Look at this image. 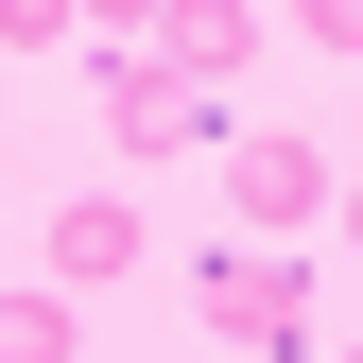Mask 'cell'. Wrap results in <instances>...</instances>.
<instances>
[{
	"instance_id": "1",
	"label": "cell",
	"mask_w": 363,
	"mask_h": 363,
	"mask_svg": "<svg viewBox=\"0 0 363 363\" xmlns=\"http://www.w3.org/2000/svg\"><path fill=\"white\" fill-rule=\"evenodd\" d=\"M191 294H208V329H225V346H311V277H294L277 242H242V259L208 242V277H191Z\"/></svg>"
},
{
	"instance_id": "3",
	"label": "cell",
	"mask_w": 363,
	"mask_h": 363,
	"mask_svg": "<svg viewBox=\"0 0 363 363\" xmlns=\"http://www.w3.org/2000/svg\"><path fill=\"white\" fill-rule=\"evenodd\" d=\"M225 208L277 242V225H311V208H329V156H311V139H225Z\"/></svg>"
},
{
	"instance_id": "8",
	"label": "cell",
	"mask_w": 363,
	"mask_h": 363,
	"mask_svg": "<svg viewBox=\"0 0 363 363\" xmlns=\"http://www.w3.org/2000/svg\"><path fill=\"white\" fill-rule=\"evenodd\" d=\"M294 35H311V52H346V69H363V0H294Z\"/></svg>"
},
{
	"instance_id": "2",
	"label": "cell",
	"mask_w": 363,
	"mask_h": 363,
	"mask_svg": "<svg viewBox=\"0 0 363 363\" xmlns=\"http://www.w3.org/2000/svg\"><path fill=\"white\" fill-rule=\"evenodd\" d=\"M156 69H173V86H208V104H225V86L259 69V0H173V18H156Z\"/></svg>"
},
{
	"instance_id": "9",
	"label": "cell",
	"mask_w": 363,
	"mask_h": 363,
	"mask_svg": "<svg viewBox=\"0 0 363 363\" xmlns=\"http://www.w3.org/2000/svg\"><path fill=\"white\" fill-rule=\"evenodd\" d=\"M173 18V0H86V35H156Z\"/></svg>"
},
{
	"instance_id": "4",
	"label": "cell",
	"mask_w": 363,
	"mask_h": 363,
	"mask_svg": "<svg viewBox=\"0 0 363 363\" xmlns=\"http://www.w3.org/2000/svg\"><path fill=\"white\" fill-rule=\"evenodd\" d=\"M104 139H156V156H173V139H225V104L173 86L156 52H121V69H104Z\"/></svg>"
},
{
	"instance_id": "5",
	"label": "cell",
	"mask_w": 363,
	"mask_h": 363,
	"mask_svg": "<svg viewBox=\"0 0 363 363\" xmlns=\"http://www.w3.org/2000/svg\"><path fill=\"white\" fill-rule=\"evenodd\" d=\"M52 277H69V294L139 277V208H121V191H69V208H52Z\"/></svg>"
},
{
	"instance_id": "10",
	"label": "cell",
	"mask_w": 363,
	"mask_h": 363,
	"mask_svg": "<svg viewBox=\"0 0 363 363\" xmlns=\"http://www.w3.org/2000/svg\"><path fill=\"white\" fill-rule=\"evenodd\" d=\"M346 225H363V191H346Z\"/></svg>"
},
{
	"instance_id": "6",
	"label": "cell",
	"mask_w": 363,
	"mask_h": 363,
	"mask_svg": "<svg viewBox=\"0 0 363 363\" xmlns=\"http://www.w3.org/2000/svg\"><path fill=\"white\" fill-rule=\"evenodd\" d=\"M0 363H69V294H0Z\"/></svg>"
},
{
	"instance_id": "7",
	"label": "cell",
	"mask_w": 363,
	"mask_h": 363,
	"mask_svg": "<svg viewBox=\"0 0 363 363\" xmlns=\"http://www.w3.org/2000/svg\"><path fill=\"white\" fill-rule=\"evenodd\" d=\"M69 18H86V0H0V52H52Z\"/></svg>"
}]
</instances>
